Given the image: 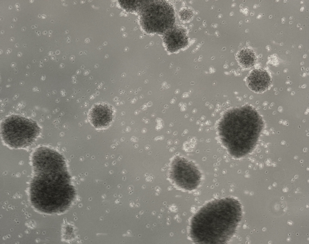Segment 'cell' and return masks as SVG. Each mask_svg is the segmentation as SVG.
I'll return each mask as SVG.
<instances>
[{
	"label": "cell",
	"instance_id": "1",
	"mask_svg": "<svg viewBox=\"0 0 309 244\" xmlns=\"http://www.w3.org/2000/svg\"><path fill=\"white\" fill-rule=\"evenodd\" d=\"M242 216L241 205L236 199H214L203 206L193 217L190 237L196 244H226L236 233Z\"/></svg>",
	"mask_w": 309,
	"mask_h": 244
},
{
	"label": "cell",
	"instance_id": "2",
	"mask_svg": "<svg viewBox=\"0 0 309 244\" xmlns=\"http://www.w3.org/2000/svg\"><path fill=\"white\" fill-rule=\"evenodd\" d=\"M263 121L257 111L248 105L233 108L225 111L218 124L221 142L229 153L241 157L250 151L252 137L259 132Z\"/></svg>",
	"mask_w": 309,
	"mask_h": 244
},
{
	"label": "cell",
	"instance_id": "3",
	"mask_svg": "<svg viewBox=\"0 0 309 244\" xmlns=\"http://www.w3.org/2000/svg\"><path fill=\"white\" fill-rule=\"evenodd\" d=\"M137 13L142 28L148 33L163 34L175 24L174 8L165 0H142Z\"/></svg>",
	"mask_w": 309,
	"mask_h": 244
},
{
	"label": "cell",
	"instance_id": "4",
	"mask_svg": "<svg viewBox=\"0 0 309 244\" xmlns=\"http://www.w3.org/2000/svg\"><path fill=\"white\" fill-rule=\"evenodd\" d=\"M40 132L41 129L36 122L18 115L6 117L1 124L3 140L12 148H23L31 145Z\"/></svg>",
	"mask_w": 309,
	"mask_h": 244
},
{
	"label": "cell",
	"instance_id": "5",
	"mask_svg": "<svg viewBox=\"0 0 309 244\" xmlns=\"http://www.w3.org/2000/svg\"><path fill=\"white\" fill-rule=\"evenodd\" d=\"M175 170L170 174L172 182L183 189L191 191L200 184L201 174L199 169L192 162L183 158L175 160Z\"/></svg>",
	"mask_w": 309,
	"mask_h": 244
},
{
	"label": "cell",
	"instance_id": "6",
	"mask_svg": "<svg viewBox=\"0 0 309 244\" xmlns=\"http://www.w3.org/2000/svg\"><path fill=\"white\" fill-rule=\"evenodd\" d=\"M163 35L164 45L167 50L170 52H177L188 45L187 30L181 25L174 24Z\"/></svg>",
	"mask_w": 309,
	"mask_h": 244
},
{
	"label": "cell",
	"instance_id": "7",
	"mask_svg": "<svg viewBox=\"0 0 309 244\" xmlns=\"http://www.w3.org/2000/svg\"><path fill=\"white\" fill-rule=\"evenodd\" d=\"M114 114L112 107L104 103L94 105L88 113L89 119L96 128H102L109 126L112 123Z\"/></svg>",
	"mask_w": 309,
	"mask_h": 244
},
{
	"label": "cell",
	"instance_id": "8",
	"mask_svg": "<svg viewBox=\"0 0 309 244\" xmlns=\"http://www.w3.org/2000/svg\"><path fill=\"white\" fill-rule=\"evenodd\" d=\"M246 81L250 89L257 92L265 91L271 83V79L269 73L262 68L253 70L247 77Z\"/></svg>",
	"mask_w": 309,
	"mask_h": 244
},
{
	"label": "cell",
	"instance_id": "9",
	"mask_svg": "<svg viewBox=\"0 0 309 244\" xmlns=\"http://www.w3.org/2000/svg\"><path fill=\"white\" fill-rule=\"evenodd\" d=\"M237 61L242 67L247 68L253 66L256 61L254 52L251 49L245 48L240 50L236 55Z\"/></svg>",
	"mask_w": 309,
	"mask_h": 244
},
{
	"label": "cell",
	"instance_id": "10",
	"mask_svg": "<svg viewBox=\"0 0 309 244\" xmlns=\"http://www.w3.org/2000/svg\"><path fill=\"white\" fill-rule=\"evenodd\" d=\"M120 6L125 11L129 12L137 13L141 6L142 0H118Z\"/></svg>",
	"mask_w": 309,
	"mask_h": 244
},
{
	"label": "cell",
	"instance_id": "11",
	"mask_svg": "<svg viewBox=\"0 0 309 244\" xmlns=\"http://www.w3.org/2000/svg\"><path fill=\"white\" fill-rule=\"evenodd\" d=\"M180 19L183 21L187 22L190 20L194 15L193 10L189 8H183L180 11L179 13Z\"/></svg>",
	"mask_w": 309,
	"mask_h": 244
}]
</instances>
